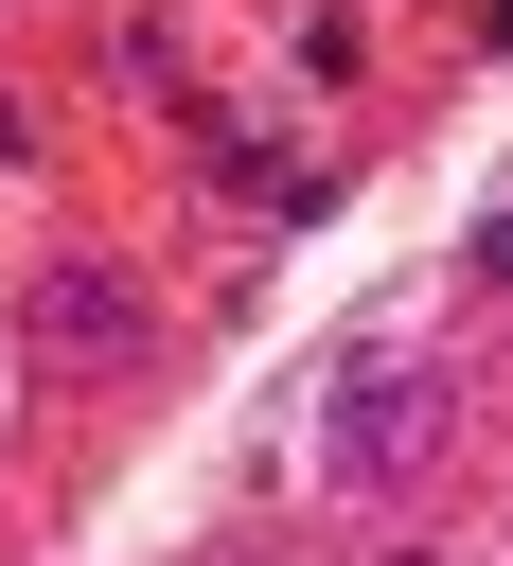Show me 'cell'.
Segmentation results:
<instances>
[{"instance_id":"2","label":"cell","mask_w":513,"mask_h":566,"mask_svg":"<svg viewBox=\"0 0 513 566\" xmlns=\"http://www.w3.org/2000/svg\"><path fill=\"white\" fill-rule=\"evenodd\" d=\"M35 336H53V354H142V283H124V265H53V283H35Z\"/></svg>"},{"instance_id":"1","label":"cell","mask_w":513,"mask_h":566,"mask_svg":"<svg viewBox=\"0 0 513 566\" xmlns=\"http://www.w3.org/2000/svg\"><path fill=\"white\" fill-rule=\"evenodd\" d=\"M425 424H442V371H425V354H389V371H336L318 460H336V478H407V460H425Z\"/></svg>"}]
</instances>
